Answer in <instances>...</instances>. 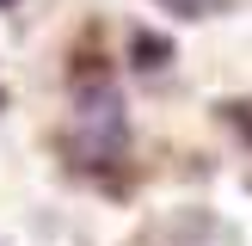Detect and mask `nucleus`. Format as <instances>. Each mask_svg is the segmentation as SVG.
<instances>
[{
	"mask_svg": "<svg viewBox=\"0 0 252 246\" xmlns=\"http://www.w3.org/2000/svg\"><path fill=\"white\" fill-rule=\"evenodd\" d=\"M123 135H129L123 98L111 92L105 80L86 86V92H80V117H74V154H80L86 166H98V160H111V154L123 148Z\"/></svg>",
	"mask_w": 252,
	"mask_h": 246,
	"instance_id": "obj_1",
	"label": "nucleus"
},
{
	"mask_svg": "<svg viewBox=\"0 0 252 246\" xmlns=\"http://www.w3.org/2000/svg\"><path fill=\"white\" fill-rule=\"evenodd\" d=\"M154 6H160V12H172V19H209L221 0H154Z\"/></svg>",
	"mask_w": 252,
	"mask_h": 246,
	"instance_id": "obj_2",
	"label": "nucleus"
},
{
	"mask_svg": "<svg viewBox=\"0 0 252 246\" xmlns=\"http://www.w3.org/2000/svg\"><path fill=\"white\" fill-rule=\"evenodd\" d=\"M0 6H12V0H0Z\"/></svg>",
	"mask_w": 252,
	"mask_h": 246,
	"instance_id": "obj_3",
	"label": "nucleus"
}]
</instances>
